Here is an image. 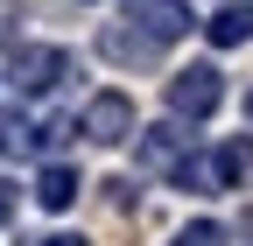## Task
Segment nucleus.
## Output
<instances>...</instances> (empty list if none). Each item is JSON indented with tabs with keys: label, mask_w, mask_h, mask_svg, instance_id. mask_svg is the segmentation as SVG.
Here are the masks:
<instances>
[{
	"label": "nucleus",
	"mask_w": 253,
	"mask_h": 246,
	"mask_svg": "<svg viewBox=\"0 0 253 246\" xmlns=\"http://www.w3.org/2000/svg\"><path fill=\"white\" fill-rule=\"evenodd\" d=\"M71 127L91 141V148H120V141H134V99H126V91H91L84 99V113L71 120Z\"/></svg>",
	"instance_id": "obj_1"
},
{
	"label": "nucleus",
	"mask_w": 253,
	"mask_h": 246,
	"mask_svg": "<svg viewBox=\"0 0 253 246\" xmlns=\"http://www.w3.org/2000/svg\"><path fill=\"white\" fill-rule=\"evenodd\" d=\"M218 106H225V78H218V64H190L169 78V120H211Z\"/></svg>",
	"instance_id": "obj_2"
},
{
	"label": "nucleus",
	"mask_w": 253,
	"mask_h": 246,
	"mask_svg": "<svg viewBox=\"0 0 253 246\" xmlns=\"http://www.w3.org/2000/svg\"><path fill=\"white\" fill-rule=\"evenodd\" d=\"M63 78H71V49L63 42H28V49H14V91H56Z\"/></svg>",
	"instance_id": "obj_3"
},
{
	"label": "nucleus",
	"mask_w": 253,
	"mask_h": 246,
	"mask_svg": "<svg viewBox=\"0 0 253 246\" xmlns=\"http://www.w3.org/2000/svg\"><path fill=\"white\" fill-rule=\"evenodd\" d=\"M183 155H190V134H183V120H162V127H134V162H141L148 176H169Z\"/></svg>",
	"instance_id": "obj_4"
},
{
	"label": "nucleus",
	"mask_w": 253,
	"mask_h": 246,
	"mask_svg": "<svg viewBox=\"0 0 253 246\" xmlns=\"http://www.w3.org/2000/svg\"><path fill=\"white\" fill-rule=\"evenodd\" d=\"M126 21L141 28L148 42H176V36H190V0H126Z\"/></svg>",
	"instance_id": "obj_5"
},
{
	"label": "nucleus",
	"mask_w": 253,
	"mask_h": 246,
	"mask_svg": "<svg viewBox=\"0 0 253 246\" xmlns=\"http://www.w3.org/2000/svg\"><path fill=\"white\" fill-rule=\"evenodd\" d=\"M99 49L113 56L120 71H148L155 56H162V42H148L141 28H120V21H113V28H99Z\"/></svg>",
	"instance_id": "obj_6"
},
{
	"label": "nucleus",
	"mask_w": 253,
	"mask_h": 246,
	"mask_svg": "<svg viewBox=\"0 0 253 246\" xmlns=\"http://www.w3.org/2000/svg\"><path fill=\"white\" fill-rule=\"evenodd\" d=\"M78 190H84V176H78L71 162H42V176H36V204H42V211H71Z\"/></svg>",
	"instance_id": "obj_7"
},
{
	"label": "nucleus",
	"mask_w": 253,
	"mask_h": 246,
	"mask_svg": "<svg viewBox=\"0 0 253 246\" xmlns=\"http://www.w3.org/2000/svg\"><path fill=\"white\" fill-rule=\"evenodd\" d=\"M204 36H211L218 49H239V42H253V0H225V7L204 21Z\"/></svg>",
	"instance_id": "obj_8"
},
{
	"label": "nucleus",
	"mask_w": 253,
	"mask_h": 246,
	"mask_svg": "<svg viewBox=\"0 0 253 246\" xmlns=\"http://www.w3.org/2000/svg\"><path fill=\"white\" fill-rule=\"evenodd\" d=\"M211 176H218V190H246V183H253V141L211 148Z\"/></svg>",
	"instance_id": "obj_9"
},
{
	"label": "nucleus",
	"mask_w": 253,
	"mask_h": 246,
	"mask_svg": "<svg viewBox=\"0 0 253 246\" xmlns=\"http://www.w3.org/2000/svg\"><path fill=\"white\" fill-rule=\"evenodd\" d=\"M169 246H225V225H211V218H190Z\"/></svg>",
	"instance_id": "obj_10"
},
{
	"label": "nucleus",
	"mask_w": 253,
	"mask_h": 246,
	"mask_svg": "<svg viewBox=\"0 0 253 246\" xmlns=\"http://www.w3.org/2000/svg\"><path fill=\"white\" fill-rule=\"evenodd\" d=\"M14 211H21V190H14V183H7V176H0V225H7V218H14Z\"/></svg>",
	"instance_id": "obj_11"
},
{
	"label": "nucleus",
	"mask_w": 253,
	"mask_h": 246,
	"mask_svg": "<svg viewBox=\"0 0 253 246\" xmlns=\"http://www.w3.org/2000/svg\"><path fill=\"white\" fill-rule=\"evenodd\" d=\"M42 246H84V239H78V232H49Z\"/></svg>",
	"instance_id": "obj_12"
},
{
	"label": "nucleus",
	"mask_w": 253,
	"mask_h": 246,
	"mask_svg": "<svg viewBox=\"0 0 253 246\" xmlns=\"http://www.w3.org/2000/svg\"><path fill=\"white\" fill-rule=\"evenodd\" d=\"M239 239H246V246H253V211H246V218H239Z\"/></svg>",
	"instance_id": "obj_13"
},
{
	"label": "nucleus",
	"mask_w": 253,
	"mask_h": 246,
	"mask_svg": "<svg viewBox=\"0 0 253 246\" xmlns=\"http://www.w3.org/2000/svg\"><path fill=\"white\" fill-rule=\"evenodd\" d=\"M246 120H253V91H246Z\"/></svg>",
	"instance_id": "obj_14"
}]
</instances>
